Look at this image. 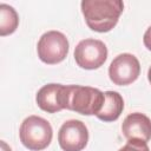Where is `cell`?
Wrapping results in <instances>:
<instances>
[{
    "label": "cell",
    "instance_id": "obj_4",
    "mask_svg": "<svg viewBox=\"0 0 151 151\" xmlns=\"http://www.w3.org/2000/svg\"><path fill=\"white\" fill-rule=\"evenodd\" d=\"M68 40L66 35L59 31L45 32L37 45L39 59L47 65L61 63L68 53Z\"/></svg>",
    "mask_w": 151,
    "mask_h": 151
},
{
    "label": "cell",
    "instance_id": "obj_1",
    "mask_svg": "<svg viewBox=\"0 0 151 151\" xmlns=\"http://www.w3.org/2000/svg\"><path fill=\"white\" fill-rule=\"evenodd\" d=\"M80 7L86 25L98 33L110 32L124 11L120 0H83Z\"/></svg>",
    "mask_w": 151,
    "mask_h": 151
},
{
    "label": "cell",
    "instance_id": "obj_6",
    "mask_svg": "<svg viewBox=\"0 0 151 151\" xmlns=\"http://www.w3.org/2000/svg\"><path fill=\"white\" fill-rule=\"evenodd\" d=\"M140 64L136 55L131 53L118 54L109 66L110 80L118 86H126L138 79Z\"/></svg>",
    "mask_w": 151,
    "mask_h": 151
},
{
    "label": "cell",
    "instance_id": "obj_13",
    "mask_svg": "<svg viewBox=\"0 0 151 151\" xmlns=\"http://www.w3.org/2000/svg\"><path fill=\"white\" fill-rule=\"evenodd\" d=\"M143 42H144V46L149 51H151V26H149L147 29L145 31L144 37H143Z\"/></svg>",
    "mask_w": 151,
    "mask_h": 151
},
{
    "label": "cell",
    "instance_id": "obj_11",
    "mask_svg": "<svg viewBox=\"0 0 151 151\" xmlns=\"http://www.w3.org/2000/svg\"><path fill=\"white\" fill-rule=\"evenodd\" d=\"M19 25V15L17 11L7 5H0V35L6 37L14 33Z\"/></svg>",
    "mask_w": 151,
    "mask_h": 151
},
{
    "label": "cell",
    "instance_id": "obj_2",
    "mask_svg": "<svg viewBox=\"0 0 151 151\" xmlns=\"http://www.w3.org/2000/svg\"><path fill=\"white\" fill-rule=\"evenodd\" d=\"M53 137L51 124L42 117L28 116L25 118L19 129L21 144L31 151H41L46 149Z\"/></svg>",
    "mask_w": 151,
    "mask_h": 151
},
{
    "label": "cell",
    "instance_id": "obj_10",
    "mask_svg": "<svg viewBox=\"0 0 151 151\" xmlns=\"http://www.w3.org/2000/svg\"><path fill=\"white\" fill-rule=\"evenodd\" d=\"M104 105L96 117L105 123L114 122L120 117L124 110V99L117 91H106L104 92Z\"/></svg>",
    "mask_w": 151,
    "mask_h": 151
},
{
    "label": "cell",
    "instance_id": "obj_9",
    "mask_svg": "<svg viewBox=\"0 0 151 151\" xmlns=\"http://www.w3.org/2000/svg\"><path fill=\"white\" fill-rule=\"evenodd\" d=\"M122 132L127 140L139 139L147 143L151 139V119L140 112L130 113L123 120Z\"/></svg>",
    "mask_w": 151,
    "mask_h": 151
},
{
    "label": "cell",
    "instance_id": "obj_3",
    "mask_svg": "<svg viewBox=\"0 0 151 151\" xmlns=\"http://www.w3.org/2000/svg\"><path fill=\"white\" fill-rule=\"evenodd\" d=\"M105 101L104 92L96 87L68 85L67 110L84 116H97Z\"/></svg>",
    "mask_w": 151,
    "mask_h": 151
},
{
    "label": "cell",
    "instance_id": "obj_12",
    "mask_svg": "<svg viewBox=\"0 0 151 151\" xmlns=\"http://www.w3.org/2000/svg\"><path fill=\"white\" fill-rule=\"evenodd\" d=\"M118 151H150L147 143L139 139H130Z\"/></svg>",
    "mask_w": 151,
    "mask_h": 151
},
{
    "label": "cell",
    "instance_id": "obj_5",
    "mask_svg": "<svg viewBox=\"0 0 151 151\" xmlns=\"http://www.w3.org/2000/svg\"><path fill=\"white\" fill-rule=\"evenodd\" d=\"M74 60L80 68L97 70L107 59V47L98 39H83L74 47Z\"/></svg>",
    "mask_w": 151,
    "mask_h": 151
},
{
    "label": "cell",
    "instance_id": "obj_8",
    "mask_svg": "<svg viewBox=\"0 0 151 151\" xmlns=\"http://www.w3.org/2000/svg\"><path fill=\"white\" fill-rule=\"evenodd\" d=\"M88 142V130L78 119L66 120L59 129L58 143L63 151H83Z\"/></svg>",
    "mask_w": 151,
    "mask_h": 151
},
{
    "label": "cell",
    "instance_id": "obj_14",
    "mask_svg": "<svg viewBox=\"0 0 151 151\" xmlns=\"http://www.w3.org/2000/svg\"><path fill=\"white\" fill-rule=\"evenodd\" d=\"M1 151H12V149L6 144L5 140H1Z\"/></svg>",
    "mask_w": 151,
    "mask_h": 151
},
{
    "label": "cell",
    "instance_id": "obj_7",
    "mask_svg": "<svg viewBox=\"0 0 151 151\" xmlns=\"http://www.w3.org/2000/svg\"><path fill=\"white\" fill-rule=\"evenodd\" d=\"M37 105L47 113H57L67 110L68 106V85L46 84L35 94Z\"/></svg>",
    "mask_w": 151,
    "mask_h": 151
},
{
    "label": "cell",
    "instance_id": "obj_15",
    "mask_svg": "<svg viewBox=\"0 0 151 151\" xmlns=\"http://www.w3.org/2000/svg\"><path fill=\"white\" fill-rule=\"evenodd\" d=\"M147 80H149V83L151 84V66L149 67V71H147Z\"/></svg>",
    "mask_w": 151,
    "mask_h": 151
}]
</instances>
